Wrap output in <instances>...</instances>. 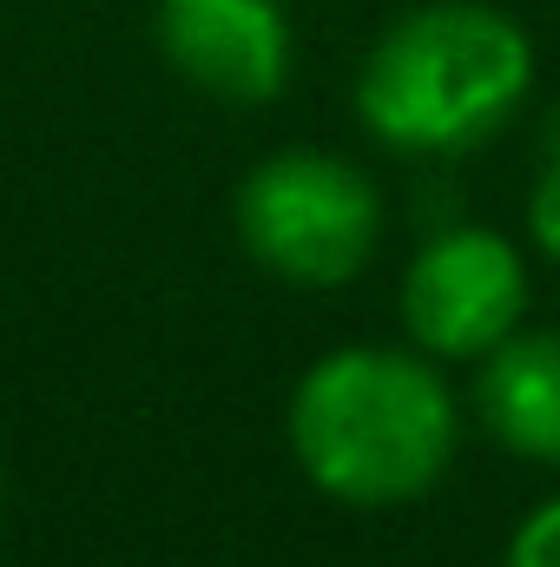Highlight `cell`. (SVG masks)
<instances>
[{"label": "cell", "instance_id": "obj_8", "mask_svg": "<svg viewBox=\"0 0 560 567\" xmlns=\"http://www.w3.org/2000/svg\"><path fill=\"white\" fill-rule=\"evenodd\" d=\"M501 567H560V495L535 502V508L508 528Z\"/></svg>", "mask_w": 560, "mask_h": 567}, {"label": "cell", "instance_id": "obj_5", "mask_svg": "<svg viewBox=\"0 0 560 567\" xmlns=\"http://www.w3.org/2000/svg\"><path fill=\"white\" fill-rule=\"evenodd\" d=\"M158 60L218 106H271L297 66V20L283 0H152Z\"/></svg>", "mask_w": 560, "mask_h": 567}, {"label": "cell", "instance_id": "obj_2", "mask_svg": "<svg viewBox=\"0 0 560 567\" xmlns=\"http://www.w3.org/2000/svg\"><path fill=\"white\" fill-rule=\"evenodd\" d=\"M535 40L495 0H416L356 66V120L396 158H468L535 93Z\"/></svg>", "mask_w": 560, "mask_h": 567}, {"label": "cell", "instance_id": "obj_4", "mask_svg": "<svg viewBox=\"0 0 560 567\" xmlns=\"http://www.w3.org/2000/svg\"><path fill=\"white\" fill-rule=\"evenodd\" d=\"M528 297H535L528 251L495 225L455 218L409 251L396 284V317L422 357H435L442 370L448 363L475 370L495 343H508L528 323Z\"/></svg>", "mask_w": 560, "mask_h": 567}, {"label": "cell", "instance_id": "obj_7", "mask_svg": "<svg viewBox=\"0 0 560 567\" xmlns=\"http://www.w3.org/2000/svg\"><path fill=\"white\" fill-rule=\"evenodd\" d=\"M521 225H528V245L560 271V106H548V120H541V158H535V178H528Z\"/></svg>", "mask_w": 560, "mask_h": 567}, {"label": "cell", "instance_id": "obj_1", "mask_svg": "<svg viewBox=\"0 0 560 567\" xmlns=\"http://www.w3.org/2000/svg\"><path fill=\"white\" fill-rule=\"evenodd\" d=\"M283 442L317 495L390 515L428 502L455 468L462 403L416 343H343L290 383Z\"/></svg>", "mask_w": 560, "mask_h": 567}, {"label": "cell", "instance_id": "obj_9", "mask_svg": "<svg viewBox=\"0 0 560 567\" xmlns=\"http://www.w3.org/2000/svg\"><path fill=\"white\" fill-rule=\"evenodd\" d=\"M0 522H7V475H0Z\"/></svg>", "mask_w": 560, "mask_h": 567}, {"label": "cell", "instance_id": "obj_6", "mask_svg": "<svg viewBox=\"0 0 560 567\" xmlns=\"http://www.w3.org/2000/svg\"><path fill=\"white\" fill-rule=\"evenodd\" d=\"M475 423L488 429L495 449L515 462L560 468V330L554 323H521L508 343H495L475 363L468 383Z\"/></svg>", "mask_w": 560, "mask_h": 567}, {"label": "cell", "instance_id": "obj_3", "mask_svg": "<svg viewBox=\"0 0 560 567\" xmlns=\"http://www.w3.org/2000/svg\"><path fill=\"white\" fill-rule=\"evenodd\" d=\"M231 231L265 278L290 290H343L376 265L390 205L356 158L323 145H283L238 178Z\"/></svg>", "mask_w": 560, "mask_h": 567}]
</instances>
